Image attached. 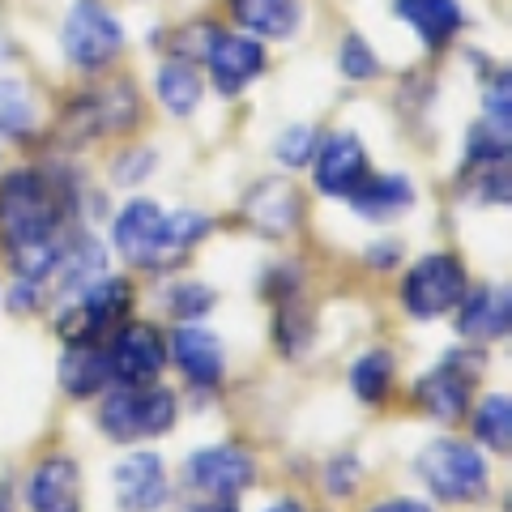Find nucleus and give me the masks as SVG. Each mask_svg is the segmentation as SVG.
I'll use <instances>...</instances> for the list:
<instances>
[{
    "label": "nucleus",
    "mask_w": 512,
    "mask_h": 512,
    "mask_svg": "<svg viewBox=\"0 0 512 512\" xmlns=\"http://www.w3.org/2000/svg\"><path fill=\"white\" fill-rule=\"evenodd\" d=\"M60 52L77 73H103L124 52V22L107 0H73L60 22Z\"/></svg>",
    "instance_id": "f03ea898"
},
{
    "label": "nucleus",
    "mask_w": 512,
    "mask_h": 512,
    "mask_svg": "<svg viewBox=\"0 0 512 512\" xmlns=\"http://www.w3.org/2000/svg\"><path fill=\"white\" fill-rule=\"evenodd\" d=\"M141 120V99L133 82H103L94 90H82L77 99L64 107L60 116V137L69 146H86V141L120 137Z\"/></svg>",
    "instance_id": "20e7f679"
},
{
    "label": "nucleus",
    "mask_w": 512,
    "mask_h": 512,
    "mask_svg": "<svg viewBox=\"0 0 512 512\" xmlns=\"http://www.w3.org/2000/svg\"><path fill=\"white\" fill-rule=\"evenodd\" d=\"M0 60H9V52H5V43H0Z\"/></svg>",
    "instance_id": "ea45409f"
},
{
    "label": "nucleus",
    "mask_w": 512,
    "mask_h": 512,
    "mask_svg": "<svg viewBox=\"0 0 512 512\" xmlns=\"http://www.w3.org/2000/svg\"><path fill=\"white\" fill-rule=\"evenodd\" d=\"M419 478L444 504H474L491 487V470L483 453L466 440H431L419 453Z\"/></svg>",
    "instance_id": "39448f33"
},
{
    "label": "nucleus",
    "mask_w": 512,
    "mask_h": 512,
    "mask_svg": "<svg viewBox=\"0 0 512 512\" xmlns=\"http://www.w3.org/2000/svg\"><path fill=\"white\" fill-rule=\"evenodd\" d=\"M227 18L235 30L261 39V43H282L295 39L303 26V0H227Z\"/></svg>",
    "instance_id": "6ab92c4d"
},
{
    "label": "nucleus",
    "mask_w": 512,
    "mask_h": 512,
    "mask_svg": "<svg viewBox=\"0 0 512 512\" xmlns=\"http://www.w3.org/2000/svg\"><path fill=\"white\" fill-rule=\"evenodd\" d=\"M111 244L133 269H167L180 261L167 210L150 197H133L120 205V214L111 218Z\"/></svg>",
    "instance_id": "423d86ee"
},
{
    "label": "nucleus",
    "mask_w": 512,
    "mask_h": 512,
    "mask_svg": "<svg viewBox=\"0 0 512 512\" xmlns=\"http://www.w3.org/2000/svg\"><path fill=\"white\" fill-rule=\"evenodd\" d=\"M393 18L410 26L414 39H419L431 56L444 52L470 22L461 0H393Z\"/></svg>",
    "instance_id": "dca6fc26"
},
{
    "label": "nucleus",
    "mask_w": 512,
    "mask_h": 512,
    "mask_svg": "<svg viewBox=\"0 0 512 512\" xmlns=\"http://www.w3.org/2000/svg\"><path fill=\"white\" fill-rule=\"evenodd\" d=\"M175 419H180V406H175V393L163 389V384H124V389L107 393L99 406L103 436L120 444L167 436Z\"/></svg>",
    "instance_id": "7ed1b4c3"
},
{
    "label": "nucleus",
    "mask_w": 512,
    "mask_h": 512,
    "mask_svg": "<svg viewBox=\"0 0 512 512\" xmlns=\"http://www.w3.org/2000/svg\"><path fill=\"white\" fill-rule=\"evenodd\" d=\"M192 512H239V508H235V500H205V504H197Z\"/></svg>",
    "instance_id": "4c0bfd02"
},
{
    "label": "nucleus",
    "mask_w": 512,
    "mask_h": 512,
    "mask_svg": "<svg viewBox=\"0 0 512 512\" xmlns=\"http://www.w3.org/2000/svg\"><path fill=\"white\" fill-rule=\"evenodd\" d=\"M338 69H342V77L346 82H376V77L384 73V64H380V56H376V47L367 43L359 30H350V35L342 39V47H338Z\"/></svg>",
    "instance_id": "c85d7f7f"
},
{
    "label": "nucleus",
    "mask_w": 512,
    "mask_h": 512,
    "mask_svg": "<svg viewBox=\"0 0 512 512\" xmlns=\"http://www.w3.org/2000/svg\"><path fill=\"white\" fill-rule=\"evenodd\" d=\"M9 312H18V316H30L35 308H43L47 303V286L43 282H35V278H18L13 282V291H9Z\"/></svg>",
    "instance_id": "72a5a7b5"
},
{
    "label": "nucleus",
    "mask_w": 512,
    "mask_h": 512,
    "mask_svg": "<svg viewBox=\"0 0 512 512\" xmlns=\"http://www.w3.org/2000/svg\"><path fill=\"white\" fill-rule=\"evenodd\" d=\"M244 218L265 235H291L303 218V201H299L295 184L261 180V184H252V192L244 197Z\"/></svg>",
    "instance_id": "aec40b11"
},
{
    "label": "nucleus",
    "mask_w": 512,
    "mask_h": 512,
    "mask_svg": "<svg viewBox=\"0 0 512 512\" xmlns=\"http://www.w3.org/2000/svg\"><path fill=\"white\" fill-rule=\"evenodd\" d=\"M107 359H111V380L154 384L158 372L167 367V338L146 320H124V325L111 329Z\"/></svg>",
    "instance_id": "f8f14e48"
},
{
    "label": "nucleus",
    "mask_w": 512,
    "mask_h": 512,
    "mask_svg": "<svg viewBox=\"0 0 512 512\" xmlns=\"http://www.w3.org/2000/svg\"><path fill=\"white\" fill-rule=\"evenodd\" d=\"M466 291H470V278H466L461 256H453V252H427V256H419V261L406 269V278H402V308L414 320H436L444 312H453Z\"/></svg>",
    "instance_id": "0eeeda50"
},
{
    "label": "nucleus",
    "mask_w": 512,
    "mask_h": 512,
    "mask_svg": "<svg viewBox=\"0 0 512 512\" xmlns=\"http://www.w3.org/2000/svg\"><path fill=\"white\" fill-rule=\"evenodd\" d=\"M0 512H9V504H5V500H0Z\"/></svg>",
    "instance_id": "a19ab883"
},
{
    "label": "nucleus",
    "mask_w": 512,
    "mask_h": 512,
    "mask_svg": "<svg viewBox=\"0 0 512 512\" xmlns=\"http://www.w3.org/2000/svg\"><path fill=\"white\" fill-rule=\"evenodd\" d=\"M77 214V188L56 171L18 167L0 180V244L5 252H26L56 244L64 222Z\"/></svg>",
    "instance_id": "f257e3e1"
},
{
    "label": "nucleus",
    "mask_w": 512,
    "mask_h": 512,
    "mask_svg": "<svg viewBox=\"0 0 512 512\" xmlns=\"http://www.w3.org/2000/svg\"><path fill=\"white\" fill-rule=\"evenodd\" d=\"M154 94H158V103H163L175 120H188L192 111L201 107V99H205V82H201L197 64L180 60V56H167L154 69Z\"/></svg>",
    "instance_id": "5701e85b"
},
{
    "label": "nucleus",
    "mask_w": 512,
    "mask_h": 512,
    "mask_svg": "<svg viewBox=\"0 0 512 512\" xmlns=\"http://www.w3.org/2000/svg\"><path fill=\"white\" fill-rule=\"evenodd\" d=\"M201 64H205V73H210V86L222 99H235V94H244L256 77L269 69V52L261 39L244 35V30H227L218 22L201 52Z\"/></svg>",
    "instance_id": "1a4fd4ad"
},
{
    "label": "nucleus",
    "mask_w": 512,
    "mask_h": 512,
    "mask_svg": "<svg viewBox=\"0 0 512 512\" xmlns=\"http://www.w3.org/2000/svg\"><path fill=\"white\" fill-rule=\"evenodd\" d=\"M116 508L120 512H158L171 500V483H167V466L158 453H133L124 457L116 474Z\"/></svg>",
    "instance_id": "4468645a"
},
{
    "label": "nucleus",
    "mask_w": 512,
    "mask_h": 512,
    "mask_svg": "<svg viewBox=\"0 0 512 512\" xmlns=\"http://www.w3.org/2000/svg\"><path fill=\"white\" fill-rule=\"evenodd\" d=\"M214 303H218V295H214V286H205V282H171L163 291V308L180 320V325L210 316Z\"/></svg>",
    "instance_id": "cd10ccee"
},
{
    "label": "nucleus",
    "mask_w": 512,
    "mask_h": 512,
    "mask_svg": "<svg viewBox=\"0 0 512 512\" xmlns=\"http://www.w3.org/2000/svg\"><path fill=\"white\" fill-rule=\"evenodd\" d=\"M397 380V363L389 350H363V355L350 363V393L359 397L363 406H380L389 397Z\"/></svg>",
    "instance_id": "b1692460"
},
{
    "label": "nucleus",
    "mask_w": 512,
    "mask_h": 512,
    "mask_svg": "<svg viewBox=\"0 0 512 512\" xmlns=\"http://www.w3.org/2000/svg\"><path fill=\"white\" fill-rule=\"evenodd\" d=\"M73 512H77V508H73Z\"/></svg>",
    "instance_id": "79ce46f5"
},
{
    "label": "nucleus",
    "mask_w": 512,
    "mask_h": 512,
    "mask_svg": "<svg viewBox=\"0 0 512 512\" xmlns=\"http://www.w3.org/2000/svg\"><path fill=\"white\" fill-rule=\"evenodd\" d=\"M372 512H436V508L423 504V500H384V504H376Z\"/></svg>",
    "instance_id": "e433bc0d"
},
{
    "label": "nucleus",
    "mask_w": 512,
    "mask_h": 512,
    "mask_svg": "<svg viewBox=\"0 0 512 512\" xmlns=\"http://www.w3.org/2000/svg\"><path fill=\"white\" fill-rule=\"evenodd\" d=\"M133 308V282L128 278H99L90 282L82 295H73L56 316V333L69 342H99L103 333H111Z\"/></svg>",
    "instance_id": "6e6552de"
},
{
    "label": "nucleus",
    "mask_w": 512,
    "mask_h": 512,
    "mask_svg": "<svg viewBox=\"0 0 512 512\" xmlns=\"http://www.w3.org/2000/svg\"><path fill=\"white\" fill-rule=\"evenodd\" d=\"M265 512H308L303 504H295V500H282V504H274V508H265Z\"/></svg>",
    "instance_id": "58836bf2"
},
{
    "label": "nucleus",
    "mask_w": 512,
    "mask_h": 512,
    "mask_svg": "<svg viewBox=\"0 0 512 512\" xmlns=\"http://www.w3.org/2000/svg\"><path fill=\"white\" fill-rule=\"evenodd\" d=\"M312 184L320 197H333V201H346L367 175H372V158H367V146L359 133L350 128H338V133H325L316 141V154H312Z\"/></svg>",
    "instance_id": "9d476101"
},
{
    "label": "nucleus",
    "mask_w": 512,
    "mask_h": 512,
    "mask_svg": "<svg viewBox=\"0 0 512 512\" xmlns=\"http://www.w3.org/2000/svg\"><path fill=\"white\" fill-rule=\"evenodd\" d=\"M397 261H402V244H372L367 248V265H376V269H393Z\"/></svg>",
    "instance_id": "c9c22d12"
},
{
    "label": "nucleus",
    "mask_w": 512,
    "mask_h": 512,
    "mask_svg": "<svg viewBox=\"0 0 512 512\" xmlns=\"http://www.w3.org/2000/svg\"><path fill=\"white\" fill-rule=\"evenodd\" d=\"M355 478H359V461L355 457H338L329 466V474H325V483L338 491V495H350V487H355Z\"/></svg>",
    "instance_id": "f704fd0d"
},
{
    "label": "nucleus",
    "mask_w": 512,
    "mask_h": 512,
    "mask_svg": "<svg viewBox=\"0 0 512 512\" xmlns=\"http://www.w3.org/2000/svg\"><path fill=\"white\" fill-rule=\"evenodd\" d=\"M512 94H508V73H500V77H491L487 82V90H483V107H487V124H495V128H504L508 133V124H512Z\"/></svg>",
    "instance_id": "2f4dec72"
},
{
    "label": "nucleus",
    "mask_w": 512,
    "mask_h": 512,
    "mask_svg": "<svg viewBox=\"0 0 512 512\" xmlns=\"http://www.w3.org/2000/svg\"><path fill=\"white\" fill-rule=\"evenodd\" d=\"M167 359H175L180 376L201 393H214L222 384V376H227V346H222L218 333L201 329L197 320H192V325H180L171 333Z\"/></svg>",
    "instance_id": "ddd939ff"
},
{
    "label": "nucleus",
    "mask_w": 512,
    "mask_h": 512,
    "mask_svg": "<svg viewBox=\"0 0 512 512\" xmlns=\"http://www.w3.org/2000/svg\"><path fill=\"white\" fill-rule=\"evenodd\" d=\"M158 167V154L154 150H128V154H120L116 158V184H124V188H137L146 175Z\"/></svg>",
    "instance_id": "473e14b6"
},
{
    "label": "nucleus",
    "mask_w": 512,
    "mask_h": 512,
    "mask_svg": "<svg viewBox=\"0 0 512 512\" xmlns=\"http://www.w3.org/2000/svg\"><path fill=\"white\" fill-rule=\"evenodd\" d=\"M111 384V359H107V346L99 342H69L64 346V359H60V389L86 402V397H99Z\"/></svg>",
    "instance_id": "412c9836"
},
{
    "label": "nucleus",
    "mask_w": 512,
    "mask_h": 512,
    "mask_svg": "<svg viewBox=\"0 0 512 512\" xmlns=\"http://www.w3.org/2000/svg\"><path fill=\"white\" fill-rule=\"evenodd\" d=\"M466 163L478 171V167H504L508 163V133L504 128H495L487 120L470 124L466 133Z\"/></svg>",
    "instance_id": "c756f323"
},
{
    "label": "nucleus",
    "mask_w": 512,
    "mask_h": 512,
    "mask_svg": "<svg viewBox=\"0 0 512 512\" xmlns=\"http://www.w3.org/2000/svg\"><path fill=\"white\" fill-rule=\"evenodd\" d=\"M453 329L470 342H500L508 338L512 325V299L504 286H478V291H466L461 303L453 308Z\"/></svg>",
    "instance_id": "a211bd4d"
},
{
    "label": "nucleus",
    "mask_w": 512,
    "mask_h": 512,
    "mask_svg": "<svg viewBox=\"0 0 512 512\" xmlns=\"http://www.w3.org/2000/svg\"><path fill=\"white\" fill-rule=\"evenodd\" d=\"M474 440L483 448H491V453L508 457V448H512V402H508V393L483 397V406L474 410Z\"/></svg>",
    "instance_id": "393cba45"
},
{
    "label": "nucleus",
    "mask_w": 512,
    "mask_h": 512,
    "mask_svg": "<svg viewBox=\"0 0 512 512\" xmlns=\"http://www.w3.org/2000/svg\"><path fill=\"white\" fill-rule=\"evenodd\" d=\"M350 210L367 222H393L414 205V184L410 175H367V180L350 192Z\"/></svg>",
    "instance_id": "4be33fe9"
},
{
    "label": "nucleus",
    "mask_w": 512,
    "mask_h": 512,
    "mask_svg": "<svg viewBox=\"0 0 512 512\" xmlns=\"http://www.w3.org/2000/svg\"><path fill=\"white\" fill-rule=\"evenodd\" d=\"M474 372H461V355H444L431 372L414 384V402H419L436 423H457L470 410Z\"/></svg>",
    "instance_id": "2eb2a0df"
},
{
    "label": "nucleus",
    "mask_w": 512,
    "mask_h": 512,
    "mask_svg": "<svg viewBox=\"0 0 512 512\" xmlns=\"http://www.w3.org/2000/svg\"><path fill=\"white\" fill-rule=\"evenodd\" d=\"M77 491H82V470L73 457H43L30 470L26 487H22V504L30 512H73L77 508Z\"/></svg>",
    "instance_id": "f3484780"
},
{
    "label": "nucleus",
    "mask_w": 512,
    "mask_h": 512,
    "mask_svg": "<svg viewBox=\"0 0 512 512\" xmlns=\"http://www.w3.org/2000/svg\"><path fill=\"white\" fill-rule=\"evenodd\" d=\"M39 128V107L30 99L26 82L0 77V137H26Z\"/></svg>",
    "instance_id": "a878e982"
},
{
    "label": "nucleus",
    "mask_w": 512,
    "mask_h": 512,
    "mask_svg": "<svg viewBox=\"0 0 512 512\" xmlns=\"http://www.w3.org/2000/svg\"><path fill=\"white\" fill-rule=\"evenodd\" d=\"M308 342H312V312L299 303L295 286H286L282 308H278V346H282V355H303Z\"/></svg>",
    "instance_id": "bb28decb"
},
{
    "label": "nucleus",
    "mask_w": 512,
    "mask_h": 512,
    "mask_svg": "<svg viewBox=\"0 0 512 512\" xmlns=\"http://www.w3.org/2000/svg\"><path fill=\"white\" fill-rule=\"evenodd\" d=\"M316 141H320V133H316L312 124H286L282 133H278V141H274V158H278L282 167L299 171V167H308V163H312Z\"/></svg>",
    "instance_id": "7c9ffc66"
},
{
    "label": "nucleus",
    "mask_w": 512,
    "mask_h": 512,
    "mask_svg": "<svg viewBox=\"0 0 512 512\" xmlns=\"http://www.w3.org/2000/svg\"><path fill=\"white\" fill-rule=\"evenodd\" d=\"M184 483L192 491L210 495V500H235L239 491H248L256 483V461L248 448H239V444L197 448V453L184 461Z\"/></svg>",
    "instance_id": "9b49d317"
}]
</instances>
